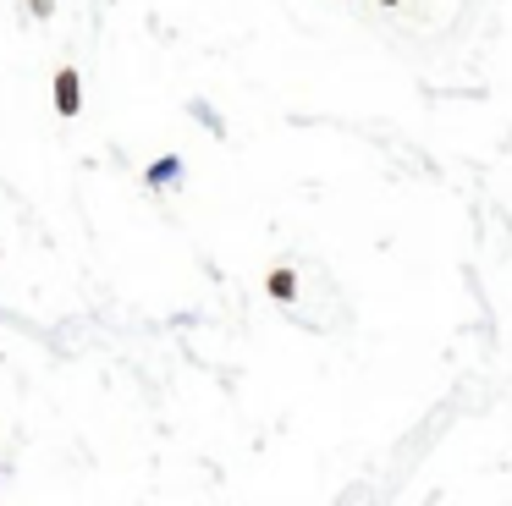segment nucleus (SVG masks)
Masks as SVG:
<instances>
[{
	"instance_id": "obj_1",
	"label": "nucleus",
	"mask_w": 512,
	"mask_h": 506,
	"mask_svg": "<svg viewBox=\"0 0 512 506\" xmlns=\"http://www.w3.org/2000/svg\"><path fill=\"white\" fill-rule=\"evenodd\" d=\"M50 99H56V110L61 116H78L83 110V77H78V66H61L56 77H50Z\"/></svg>"
},
{
	"instance_id": "obj_2",
	"label": "nucleus",
	"mask_w": 512,
	"mask_h": 506,
	"mask_svg": "<svg viewBox=\"0 0 512 506\" xmlns=\"http://www.w3.org/2000/svg\"><path fill=\"white\" fill-rule=\"evenodd\" d=\"M265 292L276 297V303H298V270H292V264H276V270L265 275Z\"/></svg>"
},
{
	"instance_id": "obj_3",
	"label": "nucleus",
	"mask_w": 512,
	"mask_h": 506,
	"mask_svg": "<svg viewBox=\"0 0 512 506\" xmlns=\"http://www.w3.org/2000/svg\"><path fill=\"white\" fill-rule=\"evenodd\" d=\"M177 176H182V160H177V154H166V160H155V165L144 171V182H149V187H171Z\"/></svg>"
},
{
	"instance_id": "obj_4",
	"label": "nucleus",
	"mask_w": 512,
	"mask_h": 506,
	"mask_svg": "<svg viewBox=\"0 0 512 506\" xmlns=\"http://www.w3.org/2000/svg\"><path fill=\"white\" fill-rule=\"evenodd\" d=\"M23 6H28V11H34V17H39V22H45V17H56V0H23Z\"/></svg>"
},
{
	"instance_id": "obj_5",
	"label": "nucleus",
	"mask_w": 512,
	"mask_h": 506,
	"mask_svg": "<svg viewBox=\"0 0 512 506\" xmlns=\"http://www.w3.org/2000/svg\"><path fill=\"white\" fill-rule=\"evenodd\" d=\"M380 6H402V0H380Z\"/></svg>"
}]
</instances>
